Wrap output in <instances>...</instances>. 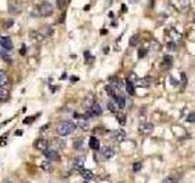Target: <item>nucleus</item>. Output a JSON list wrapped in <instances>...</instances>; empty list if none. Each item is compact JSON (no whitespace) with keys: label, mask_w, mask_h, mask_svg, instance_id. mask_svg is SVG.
Instances as JSON below:
<instances>
[{"label":"nucleus","mask_w":195,"mask_h":183,"mask_svg":"<svg viewBox=\"0 0 195 183\" xmlns=\"http://www.w3.org/2000/svg\"><path fill=\"white\" fill-rule=\"evenodd\" d=\"M76 127H77V125L72 121H62L58 127V133L60 137H66L76 130Z\"/></svg>","instance_id":"1"},{"label":"nucleus","mask_w":195,"mask_h":183,"mask_svg":"<svg viewBox=\"0 0 195 183\" xmlns=\"http://www.w3.org/2000/svg\"><path fill=\"white\" fill-rule=\"evenodd\" d=\"M53 12H54V8H53V5L50 3L43 1V3L39 5V13H40V16L48 17V16H50Z\"/></svg>","instance_id":"2"},{"label":"nucleus","mask_w":195,"mask_h":183,"mask_svg":"<svg viewBox=\"0 0 195 183\" xmlns=\"http://www.w3.org/2000/svg\"><path fill=\"white\" fill-rule=\"evenodd\" d=\"M96 155H98V156H100L101 160H109V159L115 156V151L110 147H104V148L100 149V153L96 154Z\"/></svg>","instance_id":"3"},{"label":"nucleus","mask_w":195,"mask_h":183,"mask_svg":"<svg viewBox=\"0 0 195 183\" xmlns=\"http://www.w3.org/2000/svg\"><path fill=\"white\" fill-rule=\"evenodd\" d=\"M134 87H142V88H148L151 86V78L145 77V78H137L134 81Z\"/></svg>","instance_id":"4"},{"label":"nucleus","mask_w":195,"mask_h":183,"mask_svg":"<svg viewBox=\"0 0 195 183\" xmlns=\"http://www.w3.org/2000/svg\"><path fill=\"white\" fill-rule=\"evenodd\" d=\"M44 155H45V158H46L49 161H59V160H60V154H59L56 150H53V149L45 150V151H44Z\"/></svg>","instance_id":"5"},{"label":"nucleus","mask_w":195,"mask_h":183,"mask_svg":"<svg viewBox=\"0 0 195 183\" xmlns=\"http://www.w3.org/2000/svg\"><path fill=\"white\" fill-rule=\"evenodd\" d=\"M9 86H10V81H9L8 74H6L5 71L0 70V87H1V88H6V89H8Z\"/></svg>","instance_id":"6"},{"label":"nucleus","mask_w":195,"mask_h":183,"mask_svg":"<svg viewBox=\"0 0 195 183\" xmlns=\"http://www.w3.org/2000/svg\"><path fill=\"white\" fill-rule=\"evenodd\" d=\"M48 147H49V142L46 139H38L34 142V148L38 149V150H48Z\"/></svg>","instance_id":"7"},{"label":"nucleus","mask_w":195,"mask_h":183,"mask_svg":"<svg viewBox=\"0 0 195 183\" xmlns=\"http://www.w3.org/2000/svg\"><path fill=\"white\" fill-rule=\"evenodd\" d=\"M0 45L4 50H11L13 48V44H12V40L9 38V37H4L0 39Z\"/></svg>","instance_id":"8"},{"label":"nucleus","mask_w":195,"mask_h":183,"mask_svg":"<svg viewBox=\"0 0 195 183\" xmlns=\"http://www.w3.org/2000/svg\"><path fill=\"white\" fill-rule=\"evenodd\" d=\"M152 130H154V125L152 123H142L140 126H139V131H140L143 134H150L152 132Z\"/></svg>","instance_id":"9"},{"label":"nucleus","mask_w":195,"mask_h":183,"mask_svg":"<svg viewBox=\"0 0 195 183\" xmlns=\"http://www.w3.org/2000/svg\"><path fill=\"white\" fill-rule=\"evenodd\" d=\"M83 166H84V158L83 156H78V158H76L74 161H73V165L72 167L74 168V170H83Z\"/></svg>","instance_id":"10"},{"label":"nucleus","mask_w":195,"mask_h":183,"mask_svg":"<svg viewBox=\"0 0 195 183\" xmlns=\"http://www.w3.org/2000/svg\"><path fill=\"white\" fill-rule=\"evenodd\" d=\"M172 62H173V57L170 55H165L162 59V62H161V67L163 70H168L172 66Z\"/></svg>","instance_id":"11"},{"label":"nucleus","mask_w":195,"mask_h":183,"mask_svg":"<svg viewBox=\"0 0 195 183\" xmlns=\"http://www.w3.org/2000/svg\"><path fill=\"white\" fill-rule=\"evenodd\" d=\"M112 138L116 142H123L124 139H126V132H124L123 130H117V131L114 132Z\"/></svg>","instance_id":"12"},{"label":"nucleus","mask_w":195,"mask_h":183,"mask_svg":"<svg viewBox=\"0 0 195 183\" xmlns=\"http://www.w3.org/2000/svg\"><path fill=\"white\" fill-rule=\"evenodd\" d=\"M110 86L112 87L115 90H120V89H122L123 83H122V81L118 79V78H111V84Z\"/></svg>","instance_id":"13"},{"label":"nucleus","mask_w":195,"mask_h":183,"mask_svg":"<svg viewBox=\"0 0 195 183\" xmlns=\"http://www.w3.org/2000/svg\"><path fill=\"white\" fill-rule=\"evenodd\" d=\"M90 111H92V114L94 115V116H100V115L102 114V109H101V106L99 104H93L92 106H90Z\"/></svg>","instance_id":"14"},{"label":"nucleus","mask_w":195,"mask_h":183,"mask_svg":"<svg viewBox=\"0 0 195 183\" xmlns=\"http://www.w3.org/2000/svg\"><path fill=\"white\" fill-rule=\"evenodd\" d=\"M89 147L93 149V150H99L100 149V142H99V139L98 138H95V137H92L89 139Z\"/></svg>","instance_id":"15"},{"label":"nucleus","mask_w":195,"mask_h":183,"mask_svg":"<svg viewBox=\"0 0 195 183\" xmlns=\"http://www.w3.org/2000/svg\"><path fill=\"white\" fill-rule=\"evenodd\" d=\"M40 168L44 170L45 172H50L53 170V165H51V161L49 160H45V161H41L40 162Z\"/></svg>","instance_id":"16"},{"label":"nucleus","mask_w":195,"mask_h":183,"mask_svg":"<svg viewBox=\"0 0 195 183\" xmlns=\"http://www.w3.org/2000/svg\"><path fill=\"white\" fill-rule=\"evenodd\" d=\"M9 97H10L9 89L0 87V103H1V101H6V100L9 99Z\"/></svg>","instance_id":"17"},{"label":"nucleus","mask_w":195,"mask_h":183,"mask_svg":"<svg viewBox=\"0 0 195 183\" xmlns=\"http://www.w3.org/2000/svg\"><path fill=\"white\" fill-rule=\"evenodd\" d=\"M126 90H127L128 94H130V95H133V94L135 93V87H134L133 82H130V79L126 81Z\"/></svg>","instance_id":"18"},{"label":"nucleus","mask_w":195,"mask_h":183,"mask_svg":"<svg viewBox=\"0 0 195 183\" xmlns=\"http://www.w3.org/2000/svg\"><path fill=\"white\" fill-rule=\"evenodd\" d=\"M114 99H115L116 104H117V106L120 107V109H123V107L126 106V99H124L122 95H116Z\"/></svg>","instance_id":"19"},{"label":"nucleus","mask_w":195,"mask_h":183,"mask_svg":"<svg viewBox=\"0 0 195 183\" xmlns=\"http://www.w3.org/2000/svg\"><path fill=\"white\" fill-rule=\"evenodd\" d=\"M81 172V176L83 178H86V179H92L94 177V173L93 171H90V170H86V168H83V170L79 171Z\"/></svg>","instance_id":"20"},{"label":"nucleus","mask_w":195,"mask_h":183,"mask_svg":"<svg viewBox=\"0 0 195 183\" xmlns=\"http://www.w3.org/2000/svg\"><path fill=\"white\" fill-rule=\"evenodd\" d=\"M31 39H33V40H37V42H41L43 40V34H40L39 32H36V31H33V32H31Z\"/></svg>","instance_id":"21"},{"label":"nucleus","mask_w":195,"mask_h":183,"mask_svg":"<svg viewBox=\"0 0 195 183\" xmlns=\"http://www.w3.org/2000/svg\"><path fill=\"white\" fill-rule=\"evenodd\" d=\"M190 8V3L189 0H180V10L183 12H187Z\"/></svg>","instance_id":"22"},{"label":"nucleus","mask_w":195,"mask_h":183,"mask_svg":"<svg viewBox=\"0 0 195 183\" xmlns=\"http://www.w3.org/2000/svg\"><path fill=\"white\" fill-rule=\"evenodd\" d=\"M116 118H117L118 122H120V125H121V126H124V125H126V115H124V114H122V112H117Z\"/></svg>","instance_id":"23"},{"label":"nucleus","mask_w":195,"mask_h":183,"mask_svg":"<svg viewBox=\"0 0 195 183\" xmlns=\"http://www.w3.org/2000/svg\"><path fill=\"white\" fill-rule=\"evenodd\" d=\"M78 126L82 128V130H88L89 126H88V121L86 117H81L79 118V122H78Z\"/></svg>","instance_id":"24"},{"label":"nucleus","mask_w":195,"mask_h":183,"mask_svg":"<svg viewBox=\"0 0 195 183\" xmlns=\"http://www.w3.org/2000/svg\"><path fill=\"white\" fill-rule=\"evenodd\" d=\"M18 4L17 3H10L9 4V12L11 13H15V12H18Z\"/></svg>","instance_id":"25"},{"label":"nucleus","mask_w":195,"mask_h":183,"mask_svg":"<svg viewBox=\"0 0 195 183\" xmlns=\"http://www.w3.org/2000/svg\"><path fill=\"white\" fill-rule=\"evenodd\" d=\"M107 107H109V110L111 112H117V109H118V106L116 104V101H109V104H107Z\"/></svg>","instance_id":"26"},{"label":"nucleus","mask_w":195,"mask_h":183,"mask_svg":"<svg viewBox=\"0 0 195 183\" xmlns=\"http://www.w3.org/2000/svg\"><path fill=\"white\" fill-rule=\"evenodd\" d=\"M73 148L76 149V150H79V149H82L83 148V139H81V138L76 139L74 143H73Z\"/></svg>","instance_id":"27"},{"label":"nucleus","mask_w":195,"mask_h":183,"mask_svg":"<svg viewBox=\"0 0 195 183\" xmlns=\"http://www.w3.org/2000/svg\"><path fill=\"white\" fill-rule=\"evenodd\" d=\"M138 42H139V36L134 34L133 37H130V39H129V45L130 46H135L138 44Z\"/></svg>","instance_id":"28"},{"label":"nucleus","mask_w":195,"mask_h":183,"mask_svg":"<svg viewBox=\"0 0 195 183\" xmlns=\"http://www.w3.org/2000/svg\"><path fill=\"white\" fill-rule=\"evenodd\" d=\"M105 90L107 92V94H109V95H110V97H112V98H115V97H116V93H115V89H114V88H112V87H111V86H106V87H105Z\"/></svg>","instance_id":"29"},{"label":"nucleus","mask_w":195,"mask_h":183,"mask_svg":"<svg viewBox=\"0 0 195 183\" xmlns=\"http://www.w3.org/2000/svg\"><path fill=\"white\" fill-rule=\"evenodd\" d=\"M146 54H148V49H139L138 50V57L143 59V57H145Z\"/></svg>","instance_id":"30"},{"label":"nucleus","mask_w":195,"mask_h":183,"mask_svg":"<svg viewBox=\"0 0 195 183\" xmlns=\"http://www.w3.org/2000/svg\"><path fill=\"white\" fill-rule=\"evenodd\" d=\"M170 84L173 86V87H178V86H179V82H178V81H177L175 77H173V76H171V77H170Z\"/></svg>","instance_id":"31"},{"label":"nucleus","mask_w":195,"mask_h":183,"mask_svg":"<svg viewBox=\"0 0 195 183\" xmlns=\"http://www.w3.org/2000/svg\"><path fill=\"white\" fill-rule=\"evenodd\" d=\"M56 5H58V8H59L60 10L64 9L65 5H66V0H56Z\"/></svg>","instance_id":"32"},{"label":"nucleus","mask_w":195,"mask_h":183,"mask_svg":"<svg viewBox=\"0 0 195 183\" xmlns=\"http://www.w3.org/2000/svg\"><path fill=\"white\" fill-rule=\"evenodd\" d=\"M142 170V164L140 162H135V164H133V171L134 172H139Z\"/></svg>","instance_id":"33"},{"label":"nucleus","mask_w":195,"mask_h":183,"mask_svg":"<svg viewBox=\"0 0 195 183\" xmlns=\"http://www.w3.org/2000/svg\"><path fill=\"white\" fill-rule=\"evenodd\" d=\"M1 57L6 61V62H11V57H10L9 54H6V53H1Z\"/></svg>","instance_id":"34"},{"label":"nucleus","mask_w":195,"mask_h":183,"mask_svg":"<svg viewBox=\"0 0 195 183\" xmlns=\"http://www.w3.org/2000/svg\"><path fill=\"white\" fill-rule=\"evenodd\" d=\"M180 82H182V84H183V87H185V84H187V76H185V73H180Z\"/></svg>","instance_id":"35"},{"label":"nucleus","mask_w":195,"mask_h":183,"mask_svg":"<svg viewBox=\"0 0 195 183\" xmlns=\"http://www.w3.org/2000/svg\"><path fill=\"white\" fill-rule=\"evenodd\" d=\"M187 121H188V122H195V114H194V112H191V114L188 115Z\"/></svg>","instance_id":"36"},{"label":"nucleus","mask_w":195,"mask_h":183,"mask_svg":"<svg viewBox=\"0 0 195 183\" xmlns=\"http://www.w3.org/2000/svg\"><path fill=\"white\" fill-rule=\"evenodd\" d=\"M34 120H36V116H33V117H26V118L23 120V123H25V125H28V123H31V122H33Z\"/></svg>","instance_id":"37"},{"label":"nucleus","mask_w":195,"mask_h":183,"mask_svg":"<svg viewBox=\"0 0 195 183\" xmlns=\"http://www.w3.org/2000/svg\"><path fill=\"white\" fill-rule=\"evenodd\" d=\"M167 48H168L170 50H175V49H176V44H175V42L167 43Z\"/></svg>","instance_id":"38"},{"label":"nucleus","mask_w":195,"mask_h":183,"mask_svg":"<svg viewBox=\"0 0 195 183\" xmlns=\"http://www.w3.org/2000/svg\"><path fill=\"white\" fill-rule=\"evenodd\" d=\"M13 25V20H9V21H6L5 22V25H4V27L5 28H10V27Z\"/></svg>","instance_id":"39"},{"label":"nucleus","mask_w":195,"mask_h":183,"mask_svg":"<svg viewBox=\"0 0 195 183\" xmlns=\"http://www.w3.org/2000/svg\"><path fill=\"white\" fill-rule=\"evenodd\" d=\"M84 55H86V61L88 62L89 59H92V55H90V53H89V51H86V53H84Z\"/></svg>","instance_id":"40"},{"label":"nucleus","mask_w":195,"mask_h":183,"mask_svg":"<svg viewBox=\"0 0 195 183\" xmlns=\"http://www.w3.org/2000/svg\"><path fill=\"white\" fill-rule=\"evenodd\" d=\"M162 183H173V179H172L171 177H167V178H165V179L162 181Z\"/></svg>","instance_id":"41"},{"label":"nucleus","mask_w":195,"mask_h":183,"mask_svg":"<svg viewBox=\"0 0 195 183\" xmlns=\"http://www.w3.org/2000/svg\"><path fill=\"white\" fill-rule=\"evenodd\" d=\"M20 53H21V54H22V55H25V54H26V45H25V44L22 45V48H21Z\"/></svg>","instance_id":"42"},{"label":"nucleus","mask_w":195,"mask_h":183,"mask_svg":"<svg viewBox=\"0 0 195 183\" xmlns=\"http://www.w3.org/2000/svg\"><path fill=\"white\" fill-rule=\"evenodd\" d=\"M15 134H16V135H22V134H23V131L18 130V131H16V132H15Z\"/></svg>","instance_id":"43"},{"label":"nucleus","mask_w":195,"mask_h":183,"mask_svg":"<svg viewBox=\"0 0 195 183\" xmlns=\"http://www.w3.org/2000/svg\"><path fill=\"white\" fill-rule=\"evenodd\" d=\"M129 1H130L132 4H135V3H138V1H139V0H129Z\"/></svg>","instance_id":"44"},{"label":"nucleus","mask_w":195,"mask_h":183,"mask_svg":"<svg viewBox=\"0 0 195 183\" xmlns=\"http://www.w3.org/2000/svg\"><path fill=\"white\" fill-rule=\"evenodd\" d=\"M122 11H127V9H126V5H122Z\"/></svg>","instance_id":"45"},{"label":"nucleus","mask_w":195,"mask_h":183,"mask_svg":"<svg viewBox=\"0 0 195 183\" xmlns=\"http://www.w3.org/2000/svg\"><path fill=\"white\" fill-rule=\"evenodd\" d=\"M5 183H13V182H10V181H6Z\"/></svg>","instance_id":"46"},{"label":"nucleus","mask_w":195,"mask_h":183,"mask_svg":"<svg viewBox=\"0 0 195 183\" xmlns=\"http://www.w3.org/2000/svg\"><path fill=\"white\" fill-rule=\"evenodd\" d=\"M194 22H195V13H194Z\"/></svg>","instance_id":"47"}]
</instances>
